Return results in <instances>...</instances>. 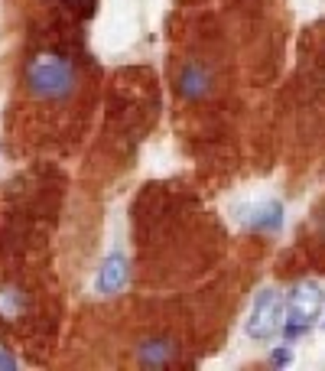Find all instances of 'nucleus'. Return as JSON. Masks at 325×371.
Segmentation results:
<instances>
[{
	"instance_id": "nucleus-5",
	"label": "nucleus",
	"mask_w": 325,
	"mask_h": 371,
	"mask_svg": "<svg viewBox=\"0 0 325 371\" xmlns=\"http://www.w3.org/2000/svg\"><path fill=\"white\" fill-rule=\"evenodd\" d=\"M137 359L147 368H160V365H169L176 359V346L169 339H147V342H140Z\"/></svg>"
},
{
	"instance_id": "nucleus-6",
	"label": "nucleus",
	"mask_w": 325,
	"mask_h": 371,
	"mask_svg": "<svg viewBox=\"0 0 325 371\" xmlns=\"http://www.w3.org/2000/svg\"><path fill=\"white\" fill-rule=\"evenodd\" d=\"M208 91V72L202 65H186V72L179 75V95L182 98H202Z\"/></svg>"
},
{
	"instance_id": "nucleus-10",
	"label": "nucleus",
	"mask_w": 325,
	"mask_h": 371,
	"mask_svg": "<svg viewBox=\"0 0 325 371\" xmlns=\"http://www.w3.org/2000/svg\"><path fill=\"white\" fill-rule=\"evenodd\" d=\"M69 3H88V0H69Z\"/></svg>"
},
{
	"instance_id": "nucleus-7",
	"label": "nucleus",
	"mask_w": 325,
	"mask_h": 371,
	"mask_svg": "<svg viewBox=\"0 0 325 371\" xmlns=\"http://www.w3.org/2000/svg\"><path fill=\"white\" fill-rule=\"evenodd\" d=\"M280 225H283V205H280V202L267 205L257 218H250V228H267V232H276Z\"/></svg>"
},
{
	"instance_id": "nucleus-1",
	"label": "nucleus",
	"mask_w": 325,
	"mask_h": 371,
	"mask_svg": "<svg viewBox=\"0 0 325 371\" xmlns=\"http://www.w3.org/2000/svg\"><path fill=\"white\" fill-rule=\"evenodd\" d=\"M26 85L36 98L59 101L75 88V65L56 52H39L26 65Z\"/></svg>"
},
{
	"instance_id": "nucleus-3",
	"label": "nucleus",
	"mask_w": 325,
	"mask_h": 371,
	"mask_svg": "<svg viewBox=\"0 0 325 371\" xmlns=\"http://www.w3.org/2000/svg\"><path fill=\"white\" fill-rule=\"evenodd\" d=\"M325 306V293L319 284H300L293 286V293L287 300L289 309V322H300V326H313L319 319V313Z\"/></svg>"
},
{
	"instance_id": "nucleus-4",
	"label": "nucleus",
	"mask_w": 325,
	"mask_h": 371,
	"mask_svg": "<svg viewBox=\"0 0 325 371\" xmlns=\"http://www.w3.org/2000/svg\"><path fill=\"white\" fill-rule=\"evenodd\" d=\"M127 286V260L124 254H108L104 264H101V273H98V290L101 293H121Z\"/></svg>"
},
{
	"instance_id": "nucleus-8",
	"label": "nucleus",
	"mask_w": 325,
	"mask_h": 371,
	"mask_svg": "<svg viewBox=\"0 0 325 371\" xmlns=\"http://www.w3.org/2000/svg\"><path fill=\"white\" fill-rule=\"evenodd\" d=\"M270 361H274L276 368H283V365H289V361H293V352H289V348H276L274 355H270Z\"/></svg>"
},
{
	"instance_id": "nucleus-2",
	"label": "nucleus",
	"mask_w": 325,
	"mask_h": 371,
	"mask_svg": "<svg viewBox=\"0 0 325 371\" xmlns=\"http://www.w3.org/2000/svg\"><path fill=\"white\" fill-rule=\"evenodd\" d=\"M283 326V297L276 290H263L254 300V309L248 316V335L250 339H270Z\"/></svg>"
},
{
	"instance_id": "nucleus-9",
	"label": "nucleus",
	"mask_w": 325,
	"mask_h": 371,
	"mask_svg": "<svg viewBox=\"0 0 325 371\" xmlns=\"http://www.w3.org/2000/svg\"><path fill=\"white\" fill-rule=\"evenodd\" d=\"M0 368H3V371H13V368H16V359H13V355H10V352H7L3 346H0Z\"/></svg>"
}]
</instances>
